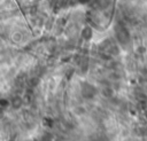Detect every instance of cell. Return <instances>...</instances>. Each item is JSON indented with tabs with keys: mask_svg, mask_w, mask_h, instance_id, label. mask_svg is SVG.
Masks as SVG:
<instances>
[{
	"mask_svg": "<svg viewBox=\"0 0 147 141\" xmlns=\"http://www.w3.org/2000/svg\"><path fill=\"white\" fill-rule=\"evenodd\" d=\"M116 36L121 44H126L129 40V32L123 25H117L116 28Z\"/></svg>",
	"mask_w": 147,
	"mask_h": 141,
	"instance_id": "cell-1",
	"label": "cell"
},
{
	"mask_svg": "<svg viewBox=\"0 0 147 141\" xmlns=\"http://www.w3.org/2000/svg\"><path fill=\"white\" fill-rule=\"evenodd\" d=\"M82 92H83V95L85 97H91L95 94V88L90 84H84L82 87Z\"/></svg>",
	"mask_w": 147,
	"mask_h": 141,
	"instance_id": "cell-2",
	"label": "cell"
},
{
	"mask_svg": "<svg viewBox=\"0 0 147 141\" xmlns=\"http://www.w3.org/2000/svg\"><path fill=\"white\" fill-rule=\"evenodd\" d=\"M7 105H8V101L1 99V100H0V107H7Z\"/></svg>",
	"mask_w": 147,
	"mask_h": 141,
	"instance_id": "cell-3",
	"label": "cell"
}]
</instances>
